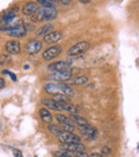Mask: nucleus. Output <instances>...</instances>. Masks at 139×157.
Masks as SVG:
<instances>
[{
	"mask_svg": "<svg viewBox=\"0 0 139 157\" xmlns=\"http://www.w3.org/2000/svg\"><path fill=\"white\" fill-rule=\"evenodd\" d=\"M57 17V11L55 8H47V6H41L32 16L34 21H52Z\"/></svg>",
	"mask_w": 139,
	"mask_h": 157,
	"instance_id": "f257e3e1",
	"label": "nucleus"
},
{
	"mask_svg": "<svg viewBox=\"0 0 139 157\" xmlns=\"http://www.w3.org/2000/svg\"><path fill=\"white\" fill-rule=\"evenodd\" d=\"M90 47V44L86 41L79 42V43H76L75 45H73L72 47L68 50V55L69 56H78V55L83 54V52H87Z\"/></svg>",
	"mask_w": 139,
	"mask_h": 157,
	"instance_id": "f03ea898",
	"label": "nucleus"
},
{
	"mask_svg": "<svg viewBox=\"0 0 139 157\" xmlns=\"http://www.w3.org/2000/svg\"><path fill=\"white\" fill-rule=\"evenodd\" d=\"M78 129L80 130L81 135L85 136L87 139H89V140H94L98 136V132L90 124L78 126Z\"/></svg>",
	"mask_w": 139,
	"mask_h": 157,
	"instance_id": "7ed1b4c3",
	"label": "nucleus"
},
{
	"mask_svg": "<svg viewBox=\"0 0 139 157\" xmlns=\"http://www.w3.org/2000/svg\"><path fill=\"white\" fill-rule=\"evenodd\" d=\"M57 138H58L59 142H61L62 144L63 143H80V137L73 134V132H63Z\"/></svg>",
	"mask_w": 139,
	"mask_h": 157,
	"instance_id": "20e7f679",
	"label": "nucleus"
},
{
	"mask_svg": "<svg viewBox=\"0 0 139 157\" xmlns=\"http://www.w3.org/2000/svg\"><path fill=\"white\" fill-rule=\"evenodd\" d=\"M61 52H62V47L59 45L49 47L43 52V59L45 61H50L54 58H56V57H58Z\"/></svg>",
	"mask_w": 139,
	"mask_h": 157,
	"instance_id": "39448f33",
	"label": "nucleus"
},
{
	"mask_svg": "<svg viewBox=\"0 0 139 157\" xmlns=\"http://www.w3.org/2000/svg\"><path fill=\"white\" fill-rule=\"evenodd\" d=\"M48 78L52 79L55 81H59L61 83V81H67L70 80L72 78V73L70 71H63V72H56L52 73V74L48 76Z\"/></svg>",
	"mask_w": 139,
	"mask_h": 157,
	"instance_id": "423d86ee",
	"label": "nucleus"
},
{
	"mask_svg": "<svg viewBox=\"0 0 139 157\" xmlns=\"http://www.w3.org/2000/svg\"><path fill=\"white\" fill-rule=\"evenodd\" d=\"M25 49L29 55H35L42 49V43L39 40H31L26 44Z\"/></svg>",
	"mask_w": 139,
	"mask_h": 157,
	"instance_id": "0eeeda50",
	"label": "nucleus"
},
{
	"mask_svg": "<svg viewBox=\"0 0 139 157\" xmlns=\"http://www.w3.org/2000/svg\"><path fill=\"white\" fill-rule=\"evenodd\" d=\"M71 67V64L69 62H65V61H57L48 65V70L52 71V72H63V71H69Z\"/></svg>",
	"mask_w": 139,
	"mask_h": 157,
	"instance_id": "6e6552de",
	"label": "nucleus"
},
{
	"mask_svg": "<svg viewBox=\"0 0 139 157\" xmlns=\"http://www.w3.org/2000/svg\"><path fill=\"white\" fill-rule=\"evenodd\" d=\"M6 50L10 55H16L21 52V43L18 41H9L6 44Z\"/></svg>",
	"mask_w": 139,
	"mask_h": 157,
	"instance_id": "1a4fd4ad",
	"label": "nucleus"
},
{
	"mask_svg": "<svg viewBox=\"0 0 139 157\" xmlns=\"http://www.w3.org/2000/svg\"><path fill=\"white\" fill-rule=\"evenodd\" d=\"M61 149L68 150L70 152H85L86 150V145L83 143H63Z\"/></svg>",
	"mask_w": 139,
	"mask_h": 157,
	"instance_id": "9d476101",
	"label": "nucleus"
},
{
	"mask_svg": "<svg viewBox=\"0 0 139 157\" xmlns=\"http://www.w3.org/2000/svg\"><path fill=\"white\" fill-rule=\"evenodd\" d=\"M62 33L59 32V31H52L50 33H48L47 35L44 36V42L47 44H54V43H57V42L61 41L62 40Z\"/></svg>",
	"mask_w": 139,
	"mask_h": 157,
	"instance_id": "9b49d317",
	"label": "nucleus"
},
{
	"mask_svg": "<svg viewBox=\"0 0 139 157\" xmlns=\"http://www.w3.org/2000/svg\"><path fill=\"white\" fill-rule=\"evenodd\" d=\"M59 108H60V110H64V111L70 112L71 114H77L80 111L79 106L73 105V104L70 103H59Z\"/></svg>",
	"mask_w": 139,
	"mask_h": 157,
	"instance_id": "f8f14e48",
	"label": "nucleus"
},
{
	"mask_svg": "<svg viewBox=\"0 0 139 157\" xmlns=\"http://www.w3.org/2000/svg\"><path fill=\"white\" fill-rule=\"evenodd\" d=\"M37 11V2H33V1L26 2L23 8V13L25 15H33Z\"/></svg>",
	"mask_w": 139,
	"mask_h": 157,
	"instance_id": "ddd939ff",
	"label": "nucleus"
},
{
	"mask_svg": "<svg viewBox=\"0 0 139 157\" xmlns=\"http://www.w3.org/2000/svg\"><path fill=\"white\" fill-rule=\"evenodd\" d=\"M52 30H54V26L52 24H45L41 28H39V30H37V36H45L48 33L52 32Z\"/></svg>",
	"mask_w": 139,
	"mask_h": 157,
	"instance_id": "4468645a",
	"label": "nucleus"
},
{
	"mask_svg": "<svg viewBox=\"0 0 139 157\" xmlns=\"http://www.w3.org/2000/svg\"><path fill=\"white\" fill-rule=\"evenodd\" d=\"M26 33H27V31H26L23 26V27H18V28H15V29L10 30V31L6 32V34L14 37H23L26 35Z\"/></svg>",
	"mask_w": 139,
	"mask_h": 157,
	"instance_id": "2eb2a0df",
	"label": "nucleus"
},
{
	"mask_svg": "<svg viewBox=\"0 0 139 157\" xmlns=\"http://www.w3.org/2000/svg\"><path fill=\"white\" fill-rule=\"evenodd\" d=\"M40 117H41L42 121L44 123H52V116L49 112V110L46 109V108H42L40 110Z\"/></svg>",
	"mask_w": 139,
	"mask_h": 157,
	"instance_id": "dca6fc26",
	"label": "nucleus"
},
{
	"mask_svg": "<svg viewBox=\"0 0 139 157\" xmlns=\"http://www.w3.org/2000/svg\"><path fill=\"white\" fill-rule=\"evenodd\" d=\"M41 104L52 110H60V108H59V103L55 101L54 99H42Z\"/></svg>",
	"mask_w": 139,
	"mask_h": 157,
	"instance_id": "f3484780",
	"label": "nucleus"
},
{
	"mask_svg": "<svg viewBox=\"0 0 139 157\" xmlns=\"http://www.w3.org/2000/svg\"><path fill=\"white\" fill-rule=\"evenodd\" d=\"M58 88H59V90H60L61 93L67 95V96H73V95H74V90H73L69 85H65V83H59Z\"/></svg>",
	"mask_w": 139,
	"mask_h": 157,
	"instance_id": "a211bd4d",
	"label": "nucleus"
},
{
	"mask_svg": "<svg viewBox=\"0 0 139 157\" xmlns=\"http://www.w3.org/2000/svg\"><path fill=\"white\" fill-rule=\"evenodd\" d=\"M44 90H45L46 93L52 94V95L60 92V90H59V88H58V85H55V83H46V85L44 86Z\"/></svg>",
	"mask_w": 139,
	"mask_h": 157,
	"instance_id": "6ab92c4d",
	"label": "nucleus"
},
{
	"mask_svg": "<svg viewBox=\"0 0 139 157\" xmlns=\"http://www.w3.org/2000/svg\"><path fill=\"white\" fill-rule=\"evenodd\" d=\"M70 118H71V120H72L73 122L76 123V124H78V126L89 124V123H88V121H87V119H85L83 117H81V116H78V114H70Z\"/></svg>",
	"mask_w": 139,
	"mask_h": 157,
	"instance_id": "aec40b11",
	"label": "nucleus"
},
{
	"mask_svg": "<svg viewBox=\"0 0 139 157\" xmlns=\"http://www.w3.org/2000/svg\"><path fill=\"white\" fill-rule=\"evenodd\" d=\"M56 119L58 120L59 123H62V124H71V125H74V122L71 120L70 117H67L64 114H61V113H57L56 114Z\"/></svg>",
	"mask_w": 139,
	"mask_h": 157,
	"instance_id": "412c9836",
	"label": "nucleus"
},
{
	"mask_svg": "<svg viewBox=\"0 0 139 157\" xmlns=\"http://www.w3.org/2000/svg\"><path fill=\"white\" fill-rule=\"evenodd\" d=\"M89 81V78L86 76H80V77H76L75 79H73L71 81V83L74 86H81V85H85Z\"/></svg>",
	"mask_w": 139,
	"mask_h": 157,
	"instance_id": "4be33fe9",
	"label": "nucleus"
},
{
	"mask_svg": "<svg viewBox=\"0 0 139 157\" xmlns=\"http://www.w3.org/2000/svg\"><path fill=\"white\" fill-rule=\"evenodd\" d=\"M48 130H49V132H52V134L56 135L57 137L60 136V135L63 132V130L60 128V126L55 125V124H49V125H48Z\"/></svg>",
	"mask_w": 139,
	"mask_h": 157,
	"instance_id": "5701e85b",
	"label": "nucleus"
},
{
	"mask_svg": "<svg viewBox=\"0 0 139 157\" xmlns=\"http://www.w3.org/2000/svg\"><path fill=\"white\" fill-rule=\"evenodd\" d=\"M52 99H54L55 101H57V103H68V101H69L67 95H64L62 93L55 94L54 97H52Z\"/></svg>",
	"mask_w": 139,
	"mask_h": 157,
	"instance_id": "b1692460",
	"label": "nucleus"
},
{
	"mask_svg": "<svg viewBox=\"0 0 139 157\" xmlns=\"http://www.w3.org/2000/svg\"><path fill=\"white\" fill-rule=\"evenodd\" d=\"M59 126L60 128L63 130V132H72L74 130V125H71V124H62V123H59Z\"/></svg>",
	"mask_w": 139,
	"mask_h": 157,
	"instance_id": "393cba45",
	"label": "nucleus"
},
{
	"mask_svg": "<svg viewBox=\"0 0 139 157\" xmlns=\"http://www.w3.org/2000/svg\"><path fill=\"white\" fill-rule=\"evenodd\" d=\"M16 9H15V10H11V11H9V12H6L3 14V17H2V18H3V21L4 19H11V18H15V15H16Z\"/></svg>",
	"mask_w": 139,
	"mask_h": 157,
	"instance_id": "a878e982",
	"label": "nucleus"
},
{
	"mask_svg": "<svg viewBox=\"0 0 139 157\" xmlns=\"http://www.w3.org/2000/svg\"><path fill=\"white\" fill-rule=\"evenodd\" d=\"M37 2L43 4V6H47V8H55V4H56L55 1H48V0H39Z\"/></svg>",
	"mask_w": 139,
	"mask_h": 157,
	"instance_id": "bb28decb",
	"label": "nucleus"
},
{
	"mask_svg": "<svg viewBox=\"0 0 139 157\" xmlns=\"http://www.w3.org/2000/svg\"><path fill=\"white\" fill-rule=\"evenodd\" d=\"M101 153H102L103 157H104V156H107L108 154L111 153V149H110L109 147H102V151H101Z\"/></svg>",
	"mask_w": 139,
	"mask_h": 157,
	"instance_id": "cd10ccee",
	"label": "nucleus"
},
{
	"mask_svg": "<svg viewBox=\"0 0 139 157\" xmlns=\"http://www.w3.org/2000/svg\"><path fill=\"white\" fill-rule=\"evenodd\" d=\"M73 156L74 157H90V155H88L86 152H75V153L73 154Z\"/></svg>",
	"mask_w": 139,
	"mask_h": 157,
	"instance_id": "c85d7f7f",
	"label": "nucleus"
},
{
	"mask_svg": "<svg viewBox=\"0 0 139 157\" xmlns=\"http://www.w3.org/2000/svg\"><path fill=\"white\" fill-rule=\"evenodd\" d=\"M13 153H14V156L15 157H23V154L19 150L17 149H13Z\"/></svg>",
	"mask_w": 139,
	"mask_h": 157,
	"instance_id": "c756f323",
	"label": "nucleus"
},
{
	"mask_svg": "<svg viewBox=\"0 0 139 157\" xmlns=\"http://www.w3.org/2000/svg\"><path fill=\"white\" fill-rule=\"evenodd\" d=\"M4 85H6V80L3 78H0V89H2L4 87Z\"/></svg>",
	"mask_w": 139,
	"mask_h": 157,
	"instance_id": "7c9ffc66",
	"label": "nucleus"
},
{
	"mask_svg": "<svg viewBox=\"0 0 139 157\" xmlns=\"http://www.w3.org/2000/svg\"><path fill=\"white\" fill-rule=\"evenodd\" d=\"M9 75H10V77H11V79H12L13 81H16L17 80V78H16V76H15L13 73H11V72H9Z\"/></svg>",
	"mask_w": 139,
	"mask_h": 157,
	"instance_id": "2f4dec72",
	"label": "nucleus"
},
{
	"mask_svg": "<svg viewBox=\"0 0 139 157\" xmlns=\"http://www.w3.org/2000/svg\"><path fill=\"white\" fill-rule=\"evenodd\" d=\"M90 157H103V155L100 153H92L91 155H90Z\"/></svg>",
	"mask_w": 139,
	"mask_h": 157,
	"instance_id": "473e14b6",
	"label": "nucleus"
},
{
	"mask_svg": "<svg viewBox=\"0 0 139 157\" xmlns=\"http://www.w3.org/2000/svg\"><path fill=\"white\" fill-rule=\"evenodd\" d=\"M61 3L65 4V6H69V4H71V1H68V0H61Z\"/></svg>",
	"mask_w": 139,
	"mask_h": 157,
	"instance_id": "72a5a7b5",
	"label": "nucleus"
},
{
	"mask_svg": "<svg viewBox=\"0 0 139 157\" xmlns=\"http://www.w3.org/2000/svg\"><path fill=\"white\" fill-rule=\"evenodd\" d=\"M79 2H80V3H89V0H80V1H79Z\"/></svg>",
	"mask_w": 139,
	"mask_h": 157,
	"instance_id": "f704fd0d",
	"label": "nucleus"
},
{
	"mask_svg": "<svg viewBox=\"0 0 139 157\" xmlns=\"http://www.w3.org/2000/svg\"><path fill=\"white\" fill-rule=\"evenodd\" d=\"M65 157H74V156H65Z\"/></svg>",
	"mask_w": 139,
	"mask_h": 157,
	"instance_id": "c9c22d12",
	"label": "nucleus"
},
{
	"mask_svg": "<svg viewBox=\"0 0 139 157\" xmlns=\"http://www.w3.org/2000/svg\"><path fill=\"white\" fill-rule=\"evenodd\" d=\"M0 21H1V18H0ZM0 23H1V21H0Z\"/></svg>",
	"mask_w": 139,
	"mask_h": 157,
	"instance_id": "e433bc0d",
	"label": "nucleus"
}]
</instances>
